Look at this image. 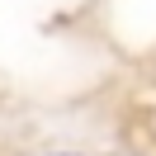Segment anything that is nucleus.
<instances>
[{"label":"nucleus","instance_id":"f257e3e1","mask_svg":"<svg viewBox=\"0 0 156 156\" xmlns=\"http://www.w3.org/2000/svg\"><path fill=\"white\" fill-rule=\"evenodd\" d=\"M57 156H76V151H57Z\"/></svg>","mask_w":156,"mask_h":156}]
</instances>
